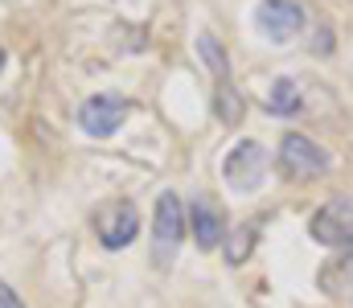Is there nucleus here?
I'll return each mask as SVG.
<instances>
[{"label":"nucleus","instance_id":"nucleus-4","mask_svg":"<svg viewBox=\"0 0 353 308\" xmlns=\"http://www.w3.org/2000/svg\"><path fill=\"white\" fill-rule=\"evenodd\" d=\"M94 230H99V238H103L107 251H123L136 238V230H140V209H136V202H128V198L107 202L94 214Z\"/></svg>","mask_w":353,"mask_h":308},{"label":"nucleus","instance_id":"nucleus-12","mask_svg":"<svg viewBox=\"0 0 353 308\" xmlns=\"http://www.w3.org/2000/svg\"><path fill=\"white\" fill-rule=\"evenodd\" d=\"M197 54H201V58H205V66L218 74V83H226V50H222L210 33H201V37H197Z\"/></svg>","mask_w":353,"mask_h":308},{"label":"nucleus","instance_id":"nucleus-11","mask_svg":"<svg viewBox=\"0 0 353 308\" xmlns=\"http://www.w3.org/2000/svg\"><path fill=\"white\" fill-rule=\"evenodd\" d=\"M214 107H218V115H222L226 123H239V119H243V95L230 87V79L218 83V91H214Z\"/></svg>","mask_w":353,"mask_h":308},{"label":"nucleus","instance_id":"nucleus-1","mask_svg":"<svg viewBox=\"0 0 353 308\" xmlns=\"http://www.w3.org/2000/svg\"><path fill=\"white\" fill-rule=\"evenodd\" d=\"M329 165H333V156L321 144H312L308 136H300V132H288L283 136V144H279V169H283V177L312 181V177H325Z\"/></svg>","mask_w":353,"mask_h":308},{"label":"nucleus","instance_id":"nucleus-13","mask_svg":"<svg viewBox=\"0 0 353 308\" xmlns=\"http://www.w3.org/2000/svg\"><path fill=\"white\" fill-rule=\"evenodd\" d=\"M251 238H255V222H251L239 238H230V247H226L230 255H226V259H230V263H243V259H247V251H251Z\"/></svg>","mask_w":353,"mask_h":308},{"label":"nucleus","instance_id":"nucleus-10","mask_svg":"<svg viewBox=\"0 0 353 308\" xmlns=\"http://www.w3.org/2000/svg\"><path fill=\"white\" fill-rule=\"evenodd\" d=\"M267 111L271 115H292L300 111V83L296 79H275V87L267 91Z\"/></svg>","mask_w":353,"mask_h":308},{"label":"nucleus","instance_id":"nucleus-2","mask_svg":"<svg viewBox=\"0 0 353 308\" xmlns=\"http://www.w3.org/2000/svg\"><path fill=\"white\" fill-rule=\"evenodd\" d=\"M263 173H267V148L255 144V140H243L226 152L222 161V177L230 181V189L239 194H255L263 185Z\"/></svg>","mask_w":353,"mask_h":308},{"label":"nucleus","instance_id":"nucleus-8","mask_svg":"<svg viewBox=\"0 0 353 308\" xmlns=\"http://www.w3.org/2000/svg\"><path fill=\"white\" fill-rule=\"evenodd\" d=\"M189 218H193V238H197V247H201V251H214V247L222 243V214H218V205L210 202V198H197Z\"/></svg>","mask_w":353,"mask_h":308},{"label":"nucleus","instance_id":"nucleus-14","mask_svg":"<svg viewBox=\"0 0 353 308\" xmlns=\"http://www.w3.org/2000/svg\"><path fill=\"white\" fill-rule=\"evenodd\" d=\"M0 308H25V305H21V296H17L4 280H0Z\"/></svg>","mask_w":353,"mask_h":308},{"label":"nucleus","instance_id":"nucleus-9","mask_svg":"<svg viewBox=\"0 0 353 308\" xmlns=\"http://www.w3.org/2000/svg\"><path fill=\"white\" fill-rule=\"evenodd\" d=\"M321 288L329 296H350L353 292V251L350 255H337L325 271H321Z\"/></svg>","mask_w":353,"mask_h":308},{"label":"nucleus","instance_id":"nucleus-3","mask_svg":"<svg viewBox=\"0 0 353 308\" xmlns=\"http://www.w3.org/2000/svg\"><path fill=\"white\" fill-rule=\"evenodd\" d=\"M181 234H185V214H181V198L173 189L157 198V226H152V259L157 267L173 263L176 247H181Z\"/></svg>","mask_w":353,"mask_h":308},{"label":"nucleus","instance_id":"nucleus-7","mask_svg":"<svg viewBox=\"0 0 353 308\" xmlns=\"http://www.w3.org/2000/svg\"><path fill=\"white\" fill-rule=\"evenodd\" d=\"M123 119H128V99H119V95H94L79 111V123L87 136H111Z\"/></svg>","mask_w":353,"mask_h":308},{"label":"nucleus","instance_id":"nucleus-15","mask_svg":"<svg viewBox=\"0 0 353 308\" xmlns=\"http://www.w3.org/2000/svg\"><path fill=\"white\" fill-rule=\"evenodd\" d=\"M0 70H4V50H0Z\"/></svg>","mask_w":353,"mask_h":308},{"label":"nucleus","instance_id":"nucleus-5","mask_svg":"<svg viewBox=\"0 0 353 308\" xmlns=\"http://www.w3.org/2000/svg\"><path fill=\"white\" fill-rule=\"evenodd\" d=\"M312 238L325 247H353V194H341L312 214Z\"/></svg>","mask_w":353,"mask_h":308},{"label":"nucleus","instance_id":"nucleus-6","mask_svg":"<svg viewBox=\"0 0 353 308\" xmlns=\"http://www.w3.org/2000/svg\"><path fill=\"white\" fill-rule=\"evenodd\" d=\"M304 4L300 0H259L255 8V25L263 29L271 41H292L304 29Z\"/></svg>","mask_w":353,"mask_h":308}]
</instances>
